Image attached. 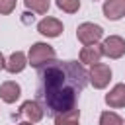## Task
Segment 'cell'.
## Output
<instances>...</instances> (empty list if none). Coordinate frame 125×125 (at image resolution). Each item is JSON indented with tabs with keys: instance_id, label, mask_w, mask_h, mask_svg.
Masks as SVG:
<instances>
[{
	"instance_id": "cell-7",
	"label": "cell",
	"mask_w": 125,
	"mask_h": 125,
	"mask_svg": "<svg viewBox=\"0 0 125 125\" xmlns=\"http://www.w3.org/2000/svg\"><path fill=\"white\" fill-rule=\"evenodd\" d=\"M20 113H23V115L27 117V121H31V123H39V121L43 119V115H45V107H43L37 100H27V102L21 104Z\"/></svg>"
},
{
	"instance_id": "cell-6",
	"label": "cell",
	"mask_w": 125,
	"mask_h": 125,
	"mask_svg": "<svg viewBox=\"0 0 125 125\" xmlns=\"http://www.w3.org/2000/svg\"><path fill=\"white\" fill-rule=\"evenodd\" d=\"M62 29H64V25H62V21L61 20H57V18H51V16H47V18H43L39 23H37V31L41 33V35H45V37H59L61 33H62Z\"/></svg>"
},
{
	"instance_id": "cell-13",
	"label": "cell",
	"mask_w": 125,
	"mask_h": 125,
	"mask_svg": "<svg viewBox=\"0 0 125 125\" xmlns=\"http://www.w3.org/2000/svg\"><path fill=\"white\" fill-rule=\"evenodd\" d=\"M25 8L35 14H47L51 8V0H23Z\"/></svg>"
},
{
	"instance_id": "cell-11",
	"label": "cell",
	"mask_w": 125,
	"mask_h": 125,
	"mask_svg": "<svg viewBox=\"0 0 125 125\" xmlns=\"http://www.w3.org/2000/svg\"><path fill=\"white\" fill-rule=\"evenodd\" d=\"M105 104L109 105V107H125V84L123 82H119V84H115L107 94H105Z\"/></svg>"
},
{
	"instance_id": "cell-16",
	"label": "cell",
	"mask_w": 125,
	"mask_h": 125,
	"mask_svg": "<svg viewBox=\"0 0 125 125\" xmlns=\"http://www.w3.org/2000/svg\"><path fill=\"white\" fill-rule=\"evenodd\" d=\"M57 8L66 14H76L80 10V0H55Z\"/></svg>"
},
{
	"instance_id": "cell-17",
	"label": "cell",
	"mask_w": 125,
	"mask_h": 125,
	"mask_svg": "<svg viewBox=\"0 0 125 125\" xmlns=\"http://www.w3.org/2000/svg\"><path fill=\"white\" fill-rule=\"evenodd\" d=\"M16 2L18 0H0V16H8L16 10Z\"/></svg>"
},
{
	"instance_id": "cell-14",
	"label": "cell",
	"mask_w": 125,
	"mask_h": 125,
	"mask_svg": "<svg viewBox=\"0 0 125 125\" xmlns=\"http://www.w3.org/2000/svg\"><path fill=\"white\" fill-rule=\"evenodd\" d=\"M55 125H80V111L74 109V111H70V113L57 115V117H55Z\"/></svg>"
},
{
	"instance_id": "cell-18",
	"label": "cell",
	"mask_w": 125,
	"mask_h": 125,
	"mask_svg": "<svg viewBox=\"0 0 125 125\" xmlns=\"http://www.w3.org/2000/svg\"><path fill=\"white\" fill-rule=\"evenodd\" d=\"M2 68H6V59H4V55L0 53V70Z\"/></svg>"
},
{
	"instance_id": "cell-2",
	"label": "cell",
	"mask_w": 125,
	"mask_h": 125,
	"mask_svg": "<svg viewBox=\"0 0 125 125\" xmlns=\"http://www.w3.org/2000/svg\"><path fill=\"white\" fill-rule=\"evenodd\" d=\"M55 57H57V53H55V49H53L49 43H45V41H37V43H33V45L29 47L27 62H29L33 68H41V66L53 62Z\"/></svg>"
},
{
	"instance_id": "cell-12",
	"label": "cell",
	"mask_w": 125,
	"mask_h": 125,
	"mask_svg": "<svg viewBox=\"0 0 125 125\" xmlns=\"http://www.w3.org/2000/svg\"><path fill=\"white\" fill-rule=\"evenodd\" d=\"M27 64H29V62H27L25 53H23V51H14V53L8 57V61H6V70H8L10 74H18V72H21Z\"/></svg>"
},
{
	"instance_id": "cell-1",
	"label": "cell",
	"mask_w": 125,
	"mask_h": 125,
	"mask_svg": "<svg viewBox=\"0 0 125 125\" xmlns=\"http://www.w3.org/2000/svg\"><path fill=\"white\" fill-rule=\"evenodd\" d=\"M88 72L76 61H53L39 68V98L51 115H64L76 109L78 96L86 88Z\"/></svg>"
},
{
	"instance_id": "cell-5",
	"label": "cell",
	"mask_w": 125,
	"mask_h": 125,
	"mask_svg": "<svg viewBox=\"0 0 125 125\" xmlns=\"http://www.w3.org/2000/svg\"><path fill=\"white\" fill-rule=\"evenodd\" d=\"M102 51H104V57L107 59H121L125 55V39L121 35H109L104 39Z\"/></svg>"
},
{
	"instance_id": "cell-8",
	"label": "cell",
	"mask_w": 125,
	"mask_h": 125,
	"mask_svg": "<svg viewBox=\"0 0 125 125\" xmlns=\"http://www.w3.org/2000/svg\"><path fill=\"white\" fill-rule=\"evenodd\" d=\"M102 12L109 21L121 20L125 16V0H104Z\"/></svg>"
},
{
	"instance_id": "cell-19",
	"label": "cell",
	"mask_w": 125,
	"mask_h": 125,
	"mask_svg": "<svg viewBox=\"0 0 125 125\" xmlns=\"http://www.w3.org/2000/svg\"><path fill=\"white\" fill-rule=\"evenodd\" d=\"M16 125H35V123H31V121H21V123H16Z\"/></svg>"
},
{
	"instance_id": "cell-15",
	"label": "cell",
	"mask_w": 125,
	"mask_h": 125,
	"mask_svg": "<svg viewBox=\"0 0 125 125\" xmlns=\"http://www.w3.org/2000/svg\"><path fill=\"white\" fill-rule=\"evenodd\" d=\"M98 125H125V123H123L121 115H117L115 111H102Z\"/></svg>"
},
{
	"instance_id": "cell-3",
	"label": "cell",
	"mask_w": 125,
	"mask_h": 125,
	"mask_svg": "<svg viewBox=\"0 0 125 125\" xmlns=\"http://www.w3.org/2000/svg\"><path fill=\"white\" fill-rule=\"evenodd\" d=\"M104 37V27L92 21H84L76 27V39L82 45H96Z\"/></svg>"
},
{
	"instance_id": "cell-9",
	"label": "cell",
	"mask_w": 125,
	"mask_h": 125,
	"mask_svg": "<svg viewBox=\"0 0 125 125\" xmlns=\"http://www.w3.org/2000/svg\"><path fill=\"white\" fill-rule=\"evenodd\" d=\"M21 96V86L16 82V80H6L0 84V100L6 102V104H14L18 102Z\"/></svg>"
},
{
	"instance_id": "cell-10",
	"label": "cell",
	"mask_w": 125,
	"mask_h": 125,
	"mask_svg": "<svg viewBox=\"0 0 125 125\" xmlns=\"http://www.w3.org/2000/svg\"><path fill=\"white\" fill-rule=\"evenodd\" d=\"M104 57V51H102V45H84L82 51H80V62L82 64H96L100 62V59Z\"/></svg>"
},
{
	"instance_id": "cell-4",
	"label": "cell",
	"mask_w": 125,
	"mask_h": 125,
	"mask_svg": "<svg viewBox=\"0 0 125 125\" xmlns=\"http://www.w3.org/2000/svg\"><path fill=\"white\" fill-rule=\"evenodd\" d=\"M88 80L96 90H104L111 80V68L105 62H96L88 70Z\"/></svg>"
}]
</instances>
